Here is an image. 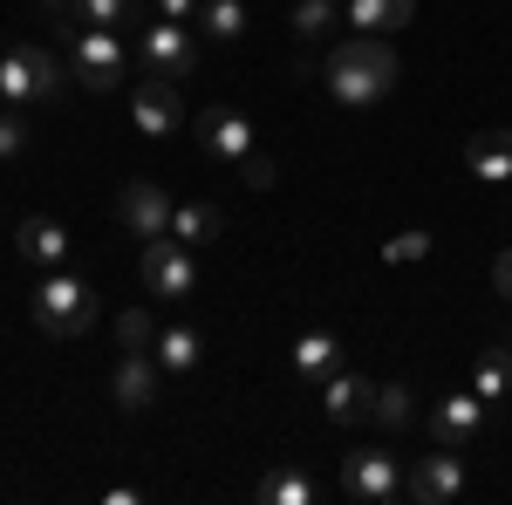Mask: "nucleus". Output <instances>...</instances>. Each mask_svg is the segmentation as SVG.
Here are the masks:
<instances>
[{"label":"nucleus","mask_w":512,"mask_h":505,"mask_svg":"<svg viewBox=\"0 0 512 505\" xmlns=\"http://www.w3.org/2000/svg\"><path fill=\"white\" fill-rule=\"evenodd\" d=\"M492 287H499V294H506V301H512V246H506V253H499V260H492Z\"/></svg>","instance_id":"32"},{"label":"nucleus","mask_w":512,"mask_h":505,"mask_svg":"<svg viewBox=\"0 0 512 505\" xmlns=\"http://www.w3.org/2000/svg\"><path fill=\"white\" fill-rule=\"evenodd\" d=\"M62 82H69V69H62L48 48H35V41H14V48L0 55V96H7L14 110H21V103H55Z\"/></svg>","instance_id":"4"},{"label":"nucleus","mask_w":512,"mask_h":505,"mask_svg":"<svg viewBox=\"0 0 512 505\" xmlns=\"http://www.w3.org/2000/svg\"><path fill=\"white\" fill-rule=\"evenodd\" d=\"M424 430H431V444H444V451H465L478 430H485V396H478V389H465V396H444L431 417H424Z\"/></svg>","instance_id":"10"},{"label":"nucleus","mask_w":512,"mask_h":505,"mask_svg":"<svg viewBox=\"0 0 512 505\" xmlns=\"http://www.w3.org/2000/svg\"><path fill=\"white\" fill-rule=\"evenodd\" d=\"M28 151V123H21V110H0V157H21Z\"/></svg>","instance_id":"29"},{"label":"nucleus","mask_w":512,"mask_h":505,"mask_svg":"<svg viewBox=\"0 0 512 505\" xmlns=\"http://www.w3.org/2000/svg\"><path fill=\"white\" fill-rule=\"evenodd\" d=\"M137 62H144V76H192L198 69V41L185 35V21H151V28H144V41H137Z\"/></svg>","instance_id":"6"},{"label":"nucleus","mask_w":512,"mask_h":505,"mask_svg":"<svg viewBox=\"0 0 512 505\" xmlns=\"http://www.w3.org/2000/svg\"><path fill=\"white\" fill-rule=\"evenodd\" d=\"M28 314H35V328L48 335V342H76V335H89L96 328V294L82 287L76 273H41V287L28 294Z\"/></svg>","instance_id":"2"},{"label":"nucleus","mask_w":512,"mask_h":505,"mask_svg":"<svg viewBox=\"0 0 512 505\" xmlns=\"http://www.w3.org/2000/svg\"><path fill=\"white\" fill-rule=\"evenodd\" d=\"M376 424H383V430L424 424V410H417V389H410V383H383V389H376Z\"/></svg>","instance_id":"21"},{"label":"nucleus","mask_w":512,"mask_h":505,"mask_svg":"<svg viewBox=\"0 0 512 505\" xmlns=\"http://www.w3.org/2000/svg\"><path fill=\"white\" fill-rule=\"evenodd\" d=\"M62 35H69V69H76L82 89H96V96H110L130 69V48H123V28H82V21H62Z\"/></svg>","instance_id":"3"},{"label":"nucleus","mask_w":512,"mask_h":505,"mask_svg":"<svg viewBox=\"0 0 512 505\" xmlns=\"http://www.w3.org/2000/svg\"><path fill=\"white\" fill-rule=\"evenodd\" d=\"M192 137H198V151L219 157V164H239V157H253V123L239 117V110H198Z\"/></svg>","instance_id":"12"},{"label":"nucleus","mask_w":512,"mask_h":505,"mask_svg":"<svg viewBox=\"0 0 512 505\" xmlns=\"http://www.w3.org/2000/svg\"><path fill=\"white\" fill-rule=\"evenodd\" d=\"M137 14V0H69L62 21H82V28H123Z\"/></svg>","instance_id":"24"},{"label":"nucleus","mask_w":512,"mask_h":505,"mask_svg":"<svg viewBox=\"0 0 512 505\" xmlns=\"http://www.w3.org/2000/svg\"><path fill=\"white\" fill-rule=\"evenodd\" d=\"M198 355H205V342H198L192 328H164L158 335V369H171V376L198 369Z\"/></svg>","instance_id":"23"},{"label":"nucleus","mask_w":512,"mask_h":505,"mask_svg":"<svg viewBox=\"0 0 512 505\" xmlns=\"http://www.w3.org/2000/svg\"><path fill=\"white\" fill-rule=\"evenodd\" d=\"M198 28L212 41H239L246 35V7H239V0H205V7H198Z\"/></svg>","instance_id":"25"},{"label":"nucleus","mask_w":512,"mask_h":505,"mask_svg":"<svg viewBox=\"0 0 512 505\" xmlns=\"http://www.w3.org/2000/svg\"><path fill=\"white\" fill-rule=\"evenodd\" d=\"M472 389L485 403H499L512 389V342H492V349H478V369H472Z\"/></svg>","instance_id":"20"},{"label":"nucleus","mask_w":512,"mask_h":505,"mask_svg":"<svg viewBox=\"0 0 512 505\" xmlns=\"http://www.w3.org/2000/svg\"><path fill=\"white\" fill-rule=\"evenodd\" d=\"M458 492H465V458L444 451V444L403 471V499H417V505H444V499H458Z\"/></svg>","instance_id":"9"},{"label":"nucleus","mask_w":512,"mask_h":505,"mask_svg":"<svg viewBox=\"0 0 512 505\" xmlns=\"http://www.w3.org/2000/svg\"><path fill=\"white\" fill-rule=\"evenodd\" d=\"M239 178H246V185H253V192H267V185H274V157H239Z\"/></svg>","instance_id":"30"},{"label":"nucleus","mask_w":512,"mask_h":505,"mask_svg":"<svg viewBox=\"0 0 512 505\" xmlns=\"http://www.w3.org/2000/svg\"><path fill=\"white\" fill-rule=\"evenodd\" d=\"M396 48L383 35H355V41H342L328 62H321V89L342 103V110H369V103H383L396 89Z\"/></svg>","instance_id":"1"},{"label":"nucleus","mask_w":512,"mask_h":505,"mask_svg":"<svg viewBox=\"0 0 512 505\" xmlns=\"http://www.w3.org/2000/svg\"><path fill=\"white\" fill-rule=\"evenodd\" d=\"M130 117L144 137H171V130H185V96H178V82L171 76H144L130 89Z\"/></svg>","instance_id":"7"},{"label":"nucleus","mask_w":512,"mask_h":505,"mask_svg":"<svg viewBox=\"0 0 512 505\" xmlns=\"http://www.w3.org/2000/svg\"><path fill=\"white\" fill-rule=\"evenodd\" d=\"M424 253H431V233H396L390 246H383L390 267H410V260H424Z\"/></svg>","instance_id":"28"},{"label":"nucleus","mask_w":512,"mask_h":505,"mask_svg":"<svg viewBox=\"0 0 512 505\" xmlns=\"http://www.w3.org/2000/svg\"><path fill=\"white\" fill-rule=\"evenodd\" d=\"M342 369V342L328 335V328H308L301 342H294V383H328Z\"/></svg>","instance_id":"18"},{"label":"nucleus","mask_w":512,"mask_h":505,"mask_svg":"<svg viewBox=\"0 0 512 505\" xmlns=\"http://www.w3.org/2000/svg\"><path fill=\"white\" fill-rule=\"evenodd\" d=\"M321 410H328V424H362V417H376V383L335 369V376L321 383Z\"/></svg>","instance_id":"14"},{"label":"nucleus","mask_w":512,"mask_h":505,"mask_svg":"<svg viewBox=\"0 0 512 505\" xmlns=\"http://www.w3.org/2000/svg\"><path fill=\"white\" fill-rule=\"evenodd\" d=\"M349 21L355 35H396L417 21V0H349Z\"/></svg>","instance_id":"19"},{"label":"nucleus","mask_w":512,"mask_h":505,"mask_svg":"<svg viewBox=\"0 0 512 505\" xmlns=\"http://www.w3.org/2000/svg\"><path fill=\"white\" fill-rule=\"evenodd\" d=\"M342 492L355 505H390V499H403V465L390 451H349L342 458Z\"/></svg>","instance_id":"5"},{"label":"nucleus","mask_w":512,"mask_h":505,"mask_svg":"<svg viewBox=\"0 0 512 505\" xmlns=\"http://www.w3.org/2000/svg\"><path fill=\"white\" fill-rule=\"evenodd\" d=\"M144 280H151V294L164 301H185L198 287V267H192V246H178V239H144Z\"/></svg>","instance_id":"8"},{"label":"nucleus","mask_w":512,"mask_h":505,"mask_svg":"<svg viewBox=\"0 0 512 505\" xmlns=\"http://www.w3.org/2000/svg\"><path fill=\"white\" fill-rule=\"evenodd\" d=\"M219 233H226V212H219L212 198H185V205H171V239H178V246H212Z\"/></svg>","instance_id":"17"},{"label":"nucleus","mask_w":512,"mask_h":505,"mask_svg":"<svg viewBox=\"0 0 512 505\" xmlns=\"http://www.w3.org/2000/svg\"><path fill=\"white\" fill-rule=\"evenodd\" d=\"M110 389H117L123 410H151V403H158V355H151V349H123Z\"/></svg>","instance_id":"15"},{"label":"nucleus","mask_w":512,"mask_h":505,"mask_svg":"<svg viewBox=\"0 0 512 505\" xmlns=\"http://www.w3.org/2000/svg\"><path fill=\"white\" fill-rule=\"evenodd\" d=\"M198 7H205V0H158L164 21H198Z\"/></svg>","instance_id":"31"},{"label":"nucleus","mask_w":512,"mask_h":505,"mask_svg":"<svg viewBox=\"0 0 512 505\" xmlns=\"http://www.w3.org/2000/svg\"><path fill=\"white\" fill-rule=\"evenodd\" d=\"M260 505H315V478L308 471H267L260 478Z\"/></svg>","instance_id":"22"},{"label":"nucleus","mask_w":512,"mask_h":505,"mask_svg":"<svg viewBox=\"0 0 512 505\" xmlns=\"http://www.w3.org/2000/svg\"><path fill=\"white\" fill-rule=\"evenodd\" d=\"M117 219H123L137 239H164V233H171V198H164V185H151V178H130V185L117 192Z\"/></svg>","instance_id":"11"},{"label":"nucleus","mask_w":512,"mask_h":505,"mask_svg":"<svg viewBox=\"0 0 512 505\" xmlns=\"http://www.w3.org/2000/svg\"><path fill=\"white\" fill-rule=\"evenodd\" d=\"M41 7H48V14H69V0H41Z\"/></svg>","instance_id":"33"},{"label":"nucleus","mask_w":512,"mask_h":505,"mask_svg":"<svg viewBox=\"0 0 512 505\" xmlns=\"http://www.w3.org/2000/svg\"><path fill=\"white\" fill-rule=\"evenodd\" d=\"M117 342L123 349H151V342H158V321H151L144 308H123L117 314Z\"/></svg>","instance_id":"27"},{"label":"nucleus","mask_w":512,"mask_h":505,"mask_svg":"<svg viewBox=\"0 0 512 505\" xmlns=\"http://www.w3.org/2000/svg\"><path fill=\"white\" fill-rule=\"evenodd\" d=\"M342 14H349V0H301V7H294V35L315 41V35H328Z\"/></svg>","instance_id":"26"},{"label":"nucleus","mask_w":512,"mask_h":505,"mask_svg":"<svg viewBox=\"0 0 512 505\" xmlns=\"http://www.w3.org/2000/svg\"><path fill=\"white\" fill-rule=\"evenodd\" d=\"M69 246H76V239L62 233L55 219H21V226H14V253H21V267H35V273L69 267Z\"/></svg>","instance_id":"13"},{"label":"nucleus","mask_w":512,"mask_h":505,"mask_svg":"<svg viewBox=\"0 0 512 505\" xmlns=\"http://www.w3.org/2000/svg\"><path fill=\"white\" fill-rule=\"evenodd\" d=\"M465 171L485 185H512V130H478L465 144Z\"/></svg>","instance_id":"16"}]
</instances>
